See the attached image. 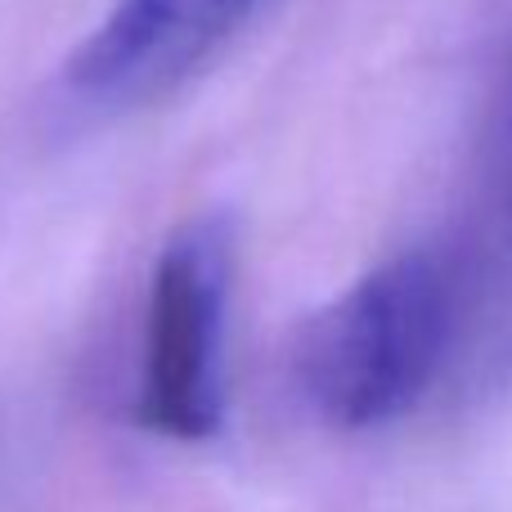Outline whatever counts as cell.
I'll return each mask as SVG.
<instances>
[{"label":"cell","mask_w":512,"mask_h":512,"mask_svg":"<svg viewBox=\"0 0 512 512\" xmlns=\"http://www.w3.org/2000/svg\"><path fill=\"white\" fill-rule=\"evenodd\" d=\"M261 0H117L63 63V81L95 108H131L198 72Z\"/></svg>","instance_id":"obj_3"},{"label":"cell","mask_w":512,"mask_h":512,"mask_svg":"<svg viewBox=\"0 0 512 512\" xmlns=\"http://www.w3.org/2000/svg\"><path fill=\"white\" fill-rule=\"evenodd\" d=\"M459 270L432 248L400 252L328 301L297 342L306 400L337 427H378L427 396L454 328Z\"/></svg>","instance_id":"obj_1"},{"label":"cell","mask_w":512,"mask_h":512,"mask_svg":"<svg viewBox=\"0 0 512 512\" xmlns=\"http://www.w3.org/2000/svg\"><path fill=\"white\" fill-rule=\"evenodd\" d=\"M239 230L225 212L185 221L153 261L140 418L167 441H212L225 423V324Z\"/></svg>","instance_id":"obj_2"},{"label":"cell","mask_w":512,"mask_h":512,"mask_svg":"<svg viewBox=\"0 0 512 512\" xmlns=\"http://www.w3.org/2000/svg\"><path fill=\"white\" fill-rule=\"evenodd\" d=\"M481 185H486V203L499 234L512 243V32L499 54L486 126H481Z\"/></svg>","instance_id":"obj_4"}]
</instances>
